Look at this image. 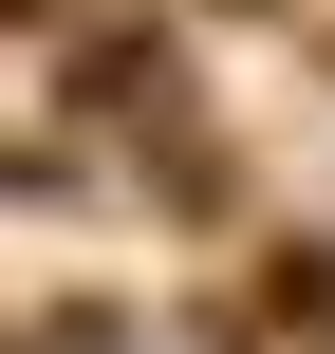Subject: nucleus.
<instances>
[{"mask_svg":"<svg viewBox=\"0 0 335 354\" xmlns=\"http://www.w3.org/2000/svg\"><path fill=\"white\" fill-rule=\"evenodd\" d=\"M131 205H168V224H242V149H224L205 112H168V131H131Z\"/></svg>","mask_w":335,"mask_h":354,"instance_id":"1","label":"nucleus"},{"mask_svg":"<svg viewBox=\"0 0 335 354\" xmlns=\"http://www.w3.org/2000/svg\"><path fill=\"white\" fill-rule=\"evenodd\" d=\"M205 19H242V37H298V19H317V0H205Z\"/></svg>","mask_w":335,"mask_h":354,"instance_id":"3","label":"nucleus"},{"mask_svg":"<svg viewBox=\"0 0 335 354\" xmlns=\"http://www.w3.org/2000/svg\"><path fill=\"white\" fill-rule=\"evenodd\" d=\"M317 75H335V19H317Z\"/></svg>","mask_w":335,"mask_h":354,"instance_id":"4","label":"nucleus"},{"mask_svg":"<svg viewBox=\"0 0 335 354\" xmlns=\"http://www.w3.org/2000/svg\"><path fill=\"white\" fill-rule=\"evenodd\" d=\"M242 336H261V354H335V224L261 243V280H242Z\"/></svg>","mask_w":335,"mask_h":354,"instance_id":"2","label":"nucleus"}]
</instances>
